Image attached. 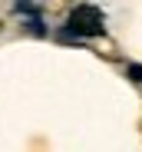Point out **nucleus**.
<instances>
[{
	"label": "nucleus",
	"mask_w": 142,
	"mask_h": 152,
	"mask_svg": "<svg viewBox=\"0 0 142 152\" xmlns=\"http://www.w3.org/2000/svg\"><path fill=\"white\" fill-rule=\"evenodd\" d=\"M129 76H132V80H139V83H142V66H129Z\"/></svg>",
	"instance_id": "obj_2"
},
{
	"label": "nucleus",
	"mask_w": 142,
	"mask_h": 152,
	"mask_svg": "<svg viewBox=\"0 0 142 152\" xmlns=\"http://www.w3.org/2000/svg\"><path fill=\"white\" fill-rule=\"evenodd\" d=\"M99 33H103V17L92 7L73 10V17H69L66 27H63V37H99Z\"/></svg>",
	"instance_id": "obj_1"
}]
</instances>
